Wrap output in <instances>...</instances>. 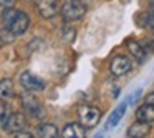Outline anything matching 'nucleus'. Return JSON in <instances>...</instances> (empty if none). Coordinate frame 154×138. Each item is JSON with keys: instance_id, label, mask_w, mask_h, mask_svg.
<instances>
[{"instance_id": "9d476101", "label": "nucleus", "mask_w": 154, "mask_h": 138, "mask_svg": "<svg viewBox=\"0 0 154 138\" xmlns=\"http://www.w3.org/2000/svg\"><path fill=\"white\" fill-rule=\"evenodd\" d=\"M61 135H63L65 138H83L85 135H86V130H85V127L80 123H68L66 127L63 128Z\"/></svg>"}, {"instance_id": "393cba45", "label": "nucleus", "mask_w": 154, "mask_h": 138, "mask_svg": "<svg viewBox=\"0 0 154 138\" xmlns=\"http://www.w3.org/2000/svg\"><path fill=\"white\" fill-rule=\"evenodd\" d=\"M152 34H154V27H152Z\"/></svg>"}, {"instance_id": "1a4fd4ad", "label": "nucleus", "mask_w": 154, "mask_h": 138, "mask_svg": "<svg viewBox=\"0 0 154 138\" xmlns=\"http://www.w3.org/2000/svg\"><path fill=\"white\" fill-rule=\"evenodd\" d=\"M151 131V125L147 121H137L128 128V136L131 138H143Z\"/></svg>"}, {"instance_id": "0eeeda50", "label": "nucleus", "mask_w": 154, "mask_h": 138, "mask_svg": "<svg viewBox=\"0 0 154 138\" xmlns=\"http://www.w3.org/2000/svg\"><path fill=\"white\" fill-rule=\"evenodd\" d=\"M58 0H38V12H40V15L43 18H51L55 14L58 12Z\"/></svg>"}, {"instance_id": "6ab92c4d", "label": "nucleus", "mask_w": 154, "mask_h": 138, "mask_svg": "<svg viewBox=\"0 0 154 138\" xmlns=\"http://www.w3.org/2000/svg\"><path fill=\"white\" fill-rule=\"evenodd\" d=\"M15 2H17V0H0V5L4 8H12L15 5Z\"/></svg>"}, {"instance_id": "39448f33", "label": "nucleus", "mask_w": 154, "mask_h": 138, "mask_svg": "<svg viewBox=\"0 0 154 138\" xmlns=\"http://www.w3.org/2000/svg\"><path fill=\"white\" fill-rule=\"evenodd\" d=\"M20 83L27 91H40L45 88V82L38 78L37 75H33L32 72H23L20 75Z\"/></svg>"}, {"instance_id": "ddd939ff", "label": "nucleus", "mask_w": 154, "mask_h": 138, "mask_svg": "<svg viewBox=\"0 0 154 138\" xmlns=\"http://www.w3.org/2000/svg\"><path fill=\"white\" fill-rule=\"evenodd\" d=\"M14 97V83L8 78L0 80V100H8Z\"/></svg>"}, {"instance_id": "412c9836", "label": "nucleus", "mask_w": 154, "mask_h": 138, "mask_svg": "<svg viewBox=\"0 0 154 138\" xmlns=\"http://www.w3.org/2000/svg\"><path fill=\"white\" fill-rule=\"evenodd\" d=\"M15 135V136H18V138H22V136H25V138H30L32 136V133H30V131H17V133H14Z\"/></svg>"}, {"instance_id": "f03ea898", "label": "nucleus", "mask_w": 154, "mask_h": 138, "mask_svg": "<svg viewBox=\"0 0 154 138\" xmlns=\"http://www.w3.org/2000/svg\"><path fill=\"white\" fill-rule=\"evenodd\" d=\"M78 115H80V121L85 128H94L100 123V118H101V111L96 107H91V105L80 107Z\"/></svg>"}, {"instance_id": "a211bd4d", "label": "nucleus", "mask_w": 154, "mask_h": 138, "mask_svg": "<svg viewBox=\"0 0 154 138\" xmlns=\"http://www.w3.org/2000/svg\"><path fill=\"white\" fill-rule=\"evenodd\" d=\"M2 37H4V40H5V42H12L15 35L12 34V32L8 30V28H4V30H2Z\"/></svg>"}, {"instance_id": "423d86ee", "label": "nucleus", "mask_w": 154, "mask_h": 138, "mask_svg": "<svg viewBox=\"0 0 154 138\" xmlns=\"http://www.w3.org/2000/svg\"><path fill=\"white\" fill-rule=\"evenodd\" d=\"M109 70L114 77H123L126 75L128 72L131 70V62L128 57H123V55H118L111 60V65H109Z\"/></svg>"}, {"instance_id": "2eb2a0df", "label": "nucleus", "mask_w": 154, "mask_h": 138, "mask_svg": "<svg viewBox=\"0 0 154 138\" xmlns=\"http://www.w3.org/2000/svg\"><path fill=\"white\" fill-rule=\"evenodd\" d=\"M128 48H129L131 55H133V57H136L137 60H143V58L146 57L144 47L139 43V42H136V40H129V42H128Z\"/></svg>"}, {"instance_id": "4be33fe9", "label": "nucleus", "mask_w": 154, "mask_h": 138, "mask_svg": "<svg viewBox=\"0 0 154 138\" xmlns=\"http://www.w3.org/2000/svg\"><path fill=\"white\" fill-rule=\"evenodd\" d=\"M146 101H147V103H152V105H154V91H152V93H149V95H147Z\"/></svg>"}, {"instance_id": "5701e85b", "label": "nucleus", "mask_w": 154, "mask_h": 138, "mask_svg": "<svg viewBox=\"0 0 154 138\" xmlns=\"http://www.w3.org/2000/svg\"><path fill=\"white\" fill-rule=\"evenodd\" d=\"M149 14L154 15V0H151V4H149Z\"/></svg>"}, {"instance_id": "7ed1b4c3", "label": "nucleus", "mask_w": 154, "mask_h": 138, "mask_svg": "<svg viewBox=\"0 0 154 138\" xmlns=\"http://www.w3.org/2000/svg\"><path fill=\"white\" fill-rule=\"evenodd\" d=\"M22 105H23V108L33 118H43L45 117L43 107H42L40 101H38L32 93H23V95H22Z\"/></svg>"}, {"instance_id": "aec40b11", "label": "nucleus", "mask_w": 154, "mask_h": 138, "mask_svg": "<svg viewBox=\"0 0 154 138\" xmlns=\"http://www.w3.org/2000/svg\"><path fill=\"white\" fill-rule=\"evenodd\" d=\"M141 95V88H137L136 91H134L133 95H131V100H129V103H136V100H137V97Z\"/></svg>"}, {"instance_id": "dca6fc26", "label": "nucleus", "mask_w": 154, "mask_h": 138, "mask_svg": "<svg viewBox=\"0 0 154 138\" xmlns=\"http://www.w3.org/2000/svg\"><path fill=\"white\" fill-rule=\"evenodd\" d=\"M61 35H63V38L66 42H73L75 40V37H76V32H75V28H71V27H63V32H61Z\"/></svg>"}, {"instance_id": "20e7f679", "label": "nucleus", "mask_w": 154, "mask_h": 138, "mask_svg": "<svg viewBox=\"0 0 154 138\" xmlns=\"http://www.w3.org/2000/svg\"><path fill=\"white\" fill-rule=\"evenodd\" d=\"M28 24H30V18H28V15L25 14V12H18V10H17L14 20H12L10 24H8V27H5V28H8V30H10L12 34L17 37V35H22V34H25V32H27Z\"/></svg>"}, {"instance_id": "b1692460", "label": "nucleus", "mask_w": 154, "mask_h": 138, "mask_svg": "<svg viewBox=\"0 0 154 138\" xmlns=\"http://www.w3.org/2000/svg\"><path fill=\"white\" fill-rule=\"evenodd\" d=\"M2 45H4V40H2V38H0V47H2Z\"/></svg>"}, {"instance_id": "f3484780", "label": "nucleus", "mask_w": 154, "mask_h": 138, "mask_svg": "<svg viewBox=\"0 0 154 138\" xmlns=\"http://www.w3.org/2000/svg\"><path fill=\"white\" fill-rule=\"evenodd\" d=\"M8 117H10V113H8V110L4 107V105H0V127L4 128L5 123H7Z\"/></svg>"}, {"instance_id": "9b49d317", "label": "nucleus", "mask_w": 154, "mask_h": 138, "mask_svg": "<svg viewBox=\"0 0 154 138\" xmlns=\"http://www.w3.org/2000/svg\"><path fill=\"white\" fill-rule=\"evenodd\" d=\"M136 117L139 121H147V123H152L154 121V105L152 103H144L143 107L137 108Z\"/></svg>"}, {"instance_id": "f257e3e1", "label": "nucleus", "mask_w": 154, "mask_h": 138, "mask_svg": "<svg viewBox=\"0 0 154 138\" xmlns=\"http://www.w3.org/2000/svg\"><path fill=\"white\" fill-rule=\"evenodd\" d=\"M86 14V7L83 5L81 0H65L61 5V15L66 22L80 20Z\"/></svg>"}, {"instance_id": "4468645a", "label": "nucleus", "mask_w": 154, "mask_h": 138, "mask_svg": "<svg viewBox=\"0 0 154 138\" xmlns=\"http://www.w3.org/2000/svg\"><path fill=\"white\" fill-rule=\"evenodd\" d=\"M37 133L40 135L42 138H55V136H58V128L51 123H43V125L38 127Z\"/></svg>"}, {"instance_id": "f8f14e48", "label": "nucleus", "mask_w": 154, "mask_h": 138, "mask_svg": "<svg viewBox=\"0 0 154 138\" xmlns=\"http://www.w3.org/2000/svg\"><path fill=\"white\" fill-rule=\"evenodd\" d=\"M124 110H126V103H121L119 107L116 108V110L113 111V113L108 117V121H106V130H109V128H113V127H116L118 123H119V120L124 117Z\"/></svg>"}, {"instance_id": "6e6552de", "label": "nucleus", "mask_w": 154, "mask_h": 138, "mask_svg": "<svg viewBox=\"0 0 154 138\" xmlns=\"http://www.w3.org/2000/svg\"><path fill=\"white\" fill-rule=\"evenodd\" d=\"M25 117L22 113H10V117H8L7 123H5V130L10 131V133H17V131H20L22 128L25 127Z\"/></svg>"}]
</instances>
